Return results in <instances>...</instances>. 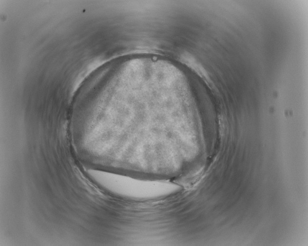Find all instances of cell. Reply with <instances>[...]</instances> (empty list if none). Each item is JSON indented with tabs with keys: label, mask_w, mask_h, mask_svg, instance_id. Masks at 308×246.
Here are the masks:
<instances>
[{
	"label": "cell",
	"mask_w": 308,
	"mask_h": 246,
	"mask_svg": "<svg viewBox=\"0 0 308 246\" xmlns=\"http://www.w3.org/2000/svg\"><path fill=\"white\" fill-rule=\"evenodd\" d=\"M90 176L106 189L118 194L137 198H148L169 193L176 189L172 183L136 179L131 176L90 169Z\"/></svg>",
	"instance_id": "cell-1"
}]
</instances>
